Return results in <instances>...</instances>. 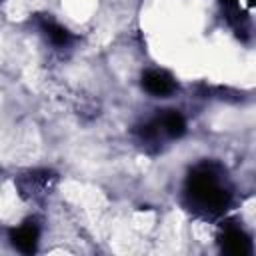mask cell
I'll return each mask as SVG.
<instances>
[{"instance_id":"cell-4","label":"cell","mask_w":256,"mask_h":256,"mask_svg":"<svg viewBox=\"0 0 256 256\" xmlns=\"http://www.w3.org/2000/svg\"><path fill=\"white\" fill-rule=\"evenodd\" d=\"M12 238H14V244H16L20 250L30 252V250H34V246H36L38 230H36L32 224H24V226H20V228L14 232Z\"/></svg>"},{"instance_id":"cell-3","label":"cell","mask_w":256,"mask_h":256,"mask_svg":"<svg viewBox=\"0 0 256 256\" xmlns=\"http://www.w3.org/2000/svg\"><path fill=\"white\" fill-rule=\"evenodd\" d=\"M156 128H158V132H162V134L174 138V136H180V134L184 132L186 122H184V118H182L176 110H168L166 114H162V116L158 118Z\"/></svg>"},{"instance_id":"cell-5","label":"cell","mask_w":256,"mask_h":256,"mask_svg":"<svg viewBox=\"0 0 256 256\" xmlns=\"http://www.w3.org/2000/svg\"><path fill=\"white\" fill-rule=\"evenodd\" d=\"M224 244H226V250L232 252V254H244L248 250V238L240 232V230H230L226 232L224 236Z\"/></svg>"},{"instance_id":"cell-2","label":"cell","mask_w":256,"mask_h":256,"mask_svg":"<svg viewBox=\"0 0 256 256\" xmlns=\"http://www.w3.org/2000/svg\"><path fill=\"white\" fill-rule=\"evenodd\" d=\"M144 88L150 92V94H156V96H162V94H168L172 92L174 88V80L164 72V70H150L146 76H144Z\"/></svg>"},{"instance_id":"cell-1","label":"cell","mask_w":256,"mask_h":256,"mask_svg":"<svg viewBox=\"0 0 256 256\" xmlns=\"http://www.w3.org/2000/svg\"><path fill=\"white\" fill-rule=\"evenodd\" d=\"M192 198L194 202L208 212H218L226 204V192L216 182V178L210 172H202L192 176Z\"/></svg>"},{"instance_id":"cell-6","label":"cell","mask_w":256,"mask_h":256,"mask_svg":"<svg viewBox=\"0 0 256 256\" xmlns=\"http://www.w3.org/2000/svg\"><path fill=\"white\" fill-rule=\"evenodd\" d=\"M48 34H50L52 42H56V44H64V42H68V32H66L62 26L50 24V26H48Z\"/></svg>"}]
</instances>
